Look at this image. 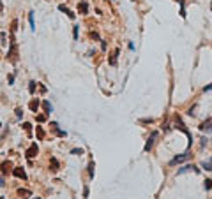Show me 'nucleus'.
I'll list each match as a JSON object with an SVG mask.
<instances>
[{"instance_id":"2eb2a0df","label":"nucleus","mask_w":212,"mask_h":199,"mask_svg":"<svg viewBox=\"0 0 212 199\" xmlns=\"http://www.w3.org/2000/svg\"><path fill=\"white\" fill-rule=\"evenodd\" d=\"M43 106H44V111H46V115H49L51 111H53V106L49 104V101H44V102H43Z\"/></svg>"},{"instance_id":"cd10ccee","label":"nucleus","mask_w":212,"mask_h":199,"mask_svg":"<svg viewBox=\"0 0 212 199\" xmlns=\"http://www.w3.org/2000/svg\"><path fill=\"white\" fill-rule=\"evenodd\" d=\"M46 120V115H39L37 116V122H44Z\"/></svg>"},{"instance_id":"f03ea898","label":"nucleus","mask_w":212,"mask_h":199,"mask_svg":"<svg viewBox=\"0 0 212 199\" xmlns=\"http://www.w3.org/2000/svg\"><path fill=\"white\" fill-rule=\"evenodd\" d=\"M189 157H191L189 153H182V155H177V157H173V159L170 161V166H177V164H180V162L187 161Z\"/></svg>"},{"instance_id":"aec40b11","label":"nucleus","mask_w":212,"mask_h":199,"mask_svg":"<svg viewBox=\"0 0 212 199\" xmlns=\"http://www.w3.org/2000/svg\"><path fill=\"white\" fill-rule=\"evenodd\" d=\"M23 129H25V132H27L28 136L32 134V125L28 124V122H27V124H23Z\"/></svg>"},{"instance_id":"e433bc0d","label":"nucleus","mask_w":212,"mask_h":199,"mask_svg":"<svg viewBox=\"0 0 212 199\" xmlns=\"http://www.w3.org/2000/svg\"><path fill=\"white\" fill-rule=\"evenodd\" d=\"M0 127H2V124H0Z\"/></svg>"},{"instance_id":"c756f323","label":"nucleus","mask_w":212,"mask_h":199,"mask_svg":"<svg viewBox=\"0 0 212 199\" xmlns=\"http://www.w3.org/2000/svg\"><path fill=\"white\" fill-rule=\"evenodd\" d=\"M83 197H88V187L83 188Z\"/></svg>"},{"instance_id":"b1692460","label":"nucleus","mask_w":212,"mask_h":199,"mask_svg":"<svg viewBox=\"0 0 212 199\" xmlns=\"http://www.w3.org/2000/svg\"><path fill=\"white\" fill-rule=\"evenodd\" d=\"M71 153H73V155H82L83 150L82 148H74V150H71Z\"/></svg>"},{"instance_id":"58836bf2","label":"nucleus","mask_w":212,"mask_h":199,"mask_svg":"<svg viewBox=\"0 0 212 199\" xmlns=\"http://www.w3.org/2000/svg\"><path fill=\"white\" fill-rule=\"evenodd\" d=\"M2 199H4V197H2Z\"/></svg>"},{"instance_id":"6ab92c4d","label":"nucleus","mask_w":212,"mask_h":199,"mask_svg":"<svg viewBox=\"0 0 212 199\" xmlns=\"http://www.w3.org/2000/svg\"><path fill=\"white\" fill-rule=\"evenodd\" d=\"M28 21H30V28H32V30H35V21H34V12H30V14H28Z\"/></svg>"},{"instance_id":"39448f33","label":"nucleus","mask_w":212,"mask_h":199,"mask_svg":"<svg viewBox=\"0 0 212 199\" xmlns=\"http://www.w3.org/2000/svg\"><path fill=\"white\" fill-rule=\"evenodd\" d=\"M37 152H39L37 145H35V143H32V145H30V148L25 152V155H27V159H34V157L37 155Z\"/></svg>"},{"instance_id":"7ed1b4c3","label":"nucleus","mask_w":212,"mask_h":199,"mask_svg":"<svg viewBox=\"0 0 212 199\" xmlns=\"http://www.w3.org/2000/svg\"><path fill=\"white\" fill-rule=\"evenodd\" d=\"M0 171H2V174L12 173V162L11 161H4L2 164H0Z\"/></svg>"},{"instance_id":"4be33fe9","label":"nucleus","mask_w":212,"mask_h":199,"mask_svg":"<svg viewBox=\"0 0 212 199\" xmlns=\"http://www.w3.org/2000/svg\"><path fill=\"white\" fill-rule=\"evenodd\" d=\"M18 30V20H12V23H11V32H16Z\"/></svg>"},{"instance_id":"1a4fd4ad","label":"nucleus","mask_w":212,"mask_h":199,"mask_svg":"<svg viewBox=\"0 0 212 199\" xmlns=\"http://www.w3.org/2000/svg\"><path fill=\"white\" fill-rule=\"evenodd\" d=\"M187 171H195V173H200V169H198V167H196V166H193V164H191V166H184V167H182V169H179V171H177V174H184V173H187Z\"/></svg>"},{"instance_id":"473e14b6","label":"nucleus","mask_w":212,"mask_h":199,"mask_svg":"<svg viewBox=\"0 0 212 199\" xmlns=\"http://www.w3.org/2000/svg\"><path fill=\"white\" fill-rule=\"evenodd\" d=\"M4 185H6V182H4V178L0 176V187H4Z\"/></svg>"},{"instance_id":"f704fd0d","label":"nucleus","mask_w":212,"mask_h":199,"mask_svg":"<svg viewBox=\"0 0 212 199\" xmlns=\"http://www.w3.org/2000/svg\"><path fill=\"white\" fill-rule=\"evenodd\" d=\"M34 199H39V197H34Z\"/></svg>"},{"instance_id":"393cba45","label":"nucleus","mask_w":212,"mask_h":199,"mask_svg":"<svg viewBox=\"0 0 212 199\" xmlns=\"http://www.w3.org/2000/svg\"><path fill=\"white\" fill-rule=\"evenodd\" d=\"M212 188V180H205V190H210Z\"/></svg>"},{"instance_id":"20e7f679","label":"nucleus","mask_w":212,"mask_h":199,"mask_svg":"<svg viewBox=\"0 0 212 199\" xmlns=\"http://www.w3.org/2000/svg\"><path fill=\"white\" fill-rule=\"evenodd\" d=\"M158 132H152V134H150V138H148L147 139V143H145V148H143V150L145 152H150L152 150V146H154V141H156V138H158Z\"/></svg>"},{"instance_id":"0eeeda50","label":"nucleus","mask_w":212,"mask_h":199,"mask_svg":"<svg viewBox=\"0 0 212 199\" xmlns=\"http://www.w3.org/2000/svg\"><path fill=\"white\" fill-rule=\"evenodd\" d=\"M12 174L16 178H21V180H27V173L23 167H12Z\"/></svg>"},{"instance_id":"7c9ffc66","label":"nucleus","mask_w":212,"mask_h":199,"mask_svg":"<svg viewBox=\"0 0 212 199\" xmlns=\"http://www.w3.org/2000/svg\"><path fill=\"white\" fill-rule=\"evenodd\" d=\"M73 35H74V39H78V27H74V30H73Z\"/></svg>"},{"instance_id":"4c0bfd02","label":"nucleus","mask_w":212,"mask_h":199,"mask_svg":"<svg viewBox=\"0 0 212 199\" xmlns=\"http://www.w3.org/2000/svg\"><path fill=\"white\" fill-rule=\"evenodd\" d=\"M133 2H134V0H133Z\"/></svg>"},{"instance_id":"a211bd4d","label":"nucleus","mask_w":212,"mask_h":199,"mask_svg":"<svg viewBox=\"0 0 212 199\" xmlns=\"http://www.w3.org/2000/svg\"><path fill=\"white\" fill-rule=\"evenodd\" d=\"M35 88H37V83H35V81H30V83H28V92H30V93H34V92H35Z\"/></svg>"},{"instance_id":"f3484780","label":"nucleus","mask_w":212,"mask_h":199,"mask_svg":"<svg viewBox=\"0 0 212 199\" xmlns=\"http://www.w3.org/2000/svg\"><path fill=\"white\" fill-rule=\"evenodd\" d=\"M201 166H203V169H205V171H212V159H210V161H203V164H201Z\"/></svg>"},{"instance_id":"6e6552de","label":"nucleus","mask_w":212,"mask_h":199,"mask_svg":"<svg viewBox=\"0 0 212 199\" xmlns=\"http://www.w3.org/2000/svg\"><path fill=\"white\" fill-rule=\"evenodd\" d=\"M200 130H203V132H212V118H207L205 122L200 125Z\"/></svg>"},{"instance_id":"5701e85b","label":"nucleus","mask_w":212,"mask_h":199,"mask_svg":"<svg viewBox=\"0 0 212 199\" xmlns=\"http://www.w3.org/2000/svg\"><path fill=\"white\" fill-rule=\"evenodd\" d=\"M51 167H53V171H59V162H57V159H51Z\"/></svg>"},{"instance_id":"bb28decb","label":"nucleus","mask_w":212,"mask_h":199,"mask_svg":"<svg viewBox=\"0 0 212 199\" xmlns=\"http://www.w3.org/2000/svg\"><path fill=\"white\" fill-rule=\"evenodd\" d=\"M16 116H18V118H21V116H23V109L21 108H16Z\"/></svg>"},{"instance_id":"c85d7f7f","label":"nucleus","mask_w":212,"mask_h":199,"mask_svg":"<svg viewBox=\"0 0 212 199\" xmlns=\"http://www.w3.org/2000/svg\"><path fill=\"white\" fill-rule=\"evenodd\" d=\"M203 92H212V83H210V85H207L205 88H203Z\"/></svg>"},{"instance_id":"412c9836","label":"nucleus","mask_w":212,"mask_h":199,"mask_svg":"<svg viewBox=\"0 0 212 199\" xmlns=\"http://www.w3.org/2000/svg\"><path fill=\"white\" fill-rule=\"evenodd\" d=\"M94 167H96V164L90 162V164H88V176L90 178H94Z\"/></svg>"},{"instance_id":"4468645a","label":"nucleus","mask_w":212,"mask_h":199,"mask_svg":"<svg viewBox=\"0 0 212 199\" xmlns=\"http://www.w3.org/2000/svg\"><path fill=\"white\" fill-rule=\"evenodd\" d=\"M117 57H119V49H115L111 53V57H110V64L111 65H117Z\"/></svg>"},{"instance_id":"72a5a7b5","label":"nucleus","mask_w":212,"mask_h":199,"mask_svg":"<svg viewBox=\"0 0 212 199\" xmlns=\"http://www.w3.org/2000/svg\"><path fill=\"white\" fill-rule=\"evenodd\" d=\"M2 11H4V6H2V2H0V16H2Z\"/></svg>"},{"instance_id":"ddd939ff","label":"nucleus","mask_w":212,"mask_h":199,"mask_svg":"<svg viewBox=\"0 0 212 199\" xmlns=\"http://www.w3.org/2000/svg\"><path fill=\"white\" fill-rule=\"evenodd\" d=\"M78 9H80V12H82V14H87V12H88V4H87V2H80Z\"/></svg>"},{"instance_id":"9d476101","label":"nucleus","mask_w":212,"mask_h":199,"mask_svg":"<svg viewBox=\"0 0 212 199\" xmlns=\"http://www.w3.org/2000/svg\"><path fill=\"white\" fill-rule=\"evenodd\" d=\"M28 108H30V111L37 113V109H39V99H32V101H30V104H28Z\"/></svg>"},{"instance_id":"a878e982","label":"nucleus","mask_w":212,"mask_h":199,"mask_svg":"<svg viewBox=\"0 0 212 199\" xmlns=\"http://www.w3.org/2000/svg\"><path fill=\"white\" fill-rule=\"evenodd\" d=\"M57 136H60V138H64V136H67V132H65V130H60V129H57Z\"/></svg>"},{"instance_id":"dca6fc26","label":"nucleus","mask_w":212,"mask_h":199,"mask_svg":"<svg viewBox=\"0 0 212 199\" xmlns=\"http://www.w3.org/2000/svg\"><path fill=\"white\" fill-rule=\"evenodd\" d=\"M35 134H37V139H44V129L43 127H35Z\"/></svg>"},{"instance_id":"9b49d317","label":"nucleus","mask_w":212,"mask_h":199,"mask_svg":"<svg viewBox=\"0 0 212 199\" xmlns=\"http://www.w3.org/2000/svg\"><path fill=\"white\" fill-rule=\"evenodd\" d=\"M59 11H62V12H64V14H67V16H69L71 20H73V18L76 16V14H74V12L71 11V9H67V7H65V6H59Z\"/></svg>"},{"instance_id":"f8f14e48","label":"nucleus","mask_w":212,"mask_h":199,"mask_svg":"<svg viewBox=\"0 0 212 199\" xmlns=\"http://www.w3.org/2000/svg\"><path fill=\"white\" fill-rule=\"evenodd\" d=\"M18 196L20 197H32V192L27 190V188H18Z\"/></svg>"},{"instance_id":"423d86ee","label":"nucleus","mask_w":212,"mask_h":199,"mask_svg":"<svg viewBox=\"0 0 212 199\" xmlns=\"http://www.w3.org/2000/svg\"><path fill=\"white\" fill-rule=\"evenodd\" d=\"M7 58L11 60L12 64L16 62V44H14V41L11 43V48H9V51H7Z\"/></svg>"},{"instance_id":"c9c22d12","label":"nucleus","mask_w":212,"mask_h":199,"mask_svg":"<svg viewBox=\"0 0 212 199\" xmlns=\"http://www.w3.org/2000/svg\"><path fill=\"white\" fill-rule=\"evenodd\" d=\"M210 9H212V4H210Z\"/></svg>"},{"instance_id":"f257e3e1","label":"nucleus","mask_w":212,"mask_h":199,"mask_svg":"<svg viewBox=\"0 0 212 199\" xmlns=\"http://www.w3.org/2000/svg\"><path fill=\"white\" fill-rule=\"evenodd\" d=\"M175 125H177V129L182 130V132L189 138V146H191V143H193V136H191V132L187 130V127H186V124L182 122V118H180V116H175Z\"/></svg>"},{"instance_id":"2f4dec72","label":"nucleus","mask_w":212,"mask_h":199,"mask_svg":"<svg viewBox=\"0 0 212 199\" xmlns=\"http://www.w3.org/2000/svg\"><path fill=\"white\" fill-rule=\"evenodd\" d=\"M9 83H11V85L14 83V74H11V76H9Z\"/></svg>"}]
</instances>
